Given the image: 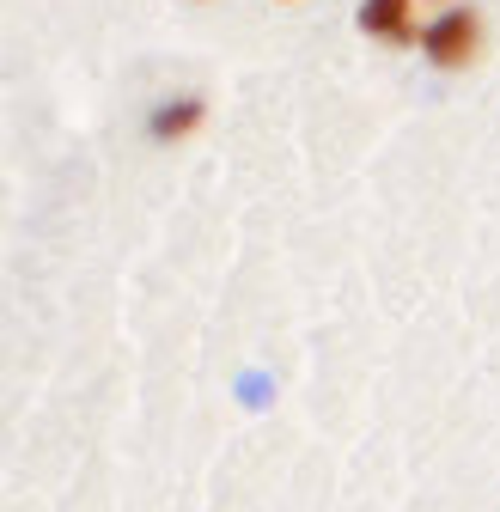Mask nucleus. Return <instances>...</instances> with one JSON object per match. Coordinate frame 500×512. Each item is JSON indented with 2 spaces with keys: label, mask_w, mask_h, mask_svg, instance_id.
<instances>
[{
  "label": "nucleus",
  "mask_w": 500,
  "mask_h": 512,
  "mask_svg": "<svg viewBox=\"0 0 500 512\" xmlns=\"http://www.w3.org/2000/svg\"><path fill=\"white\" fill-rule=\"evenodd\" d=\"M360 31L379 43H421L427 31L415 25V0H366L360 7Z\"/></svg>",
  "instance_id": "f03ea898"
},
{
  "label": "nucleus",
  "mask_w": 500,
  "mask_h": 512,
  "mask_svg": "<svg viewBox=\"0 0 500 512\" xmlns=\"http://www.w3.org/2000/svg\"><path fill=\"white\" fill-rule=\"evenodd\" d=\"M421 55L433 61V68H446V74L470 68V61L482 55V13H476V7H446L440 19L427 25Z\"/></svg>",
  "instance_id": "f257e3e1"
},
{
  "label": "nucleus",
  "mask_w": 500,
  "mask_h": 512,
  "mask_svg": "<svg viewBox=\"0 0 500 512\" xmlns=\"http://www.w3.org/2000/svg\"><path fill=\"white\" fill-rule=\"evenodd\" d=\"M202 122H208V98H196V92L190 98H171L165 110H153V141H165V147L171 141H190Z\"/></svg>",
  "instance_id": "7ed1b4c3"
},
{
  "label": "nucleus",
  "mask_w": 500,
  "mask_h": 512,
  "mask_svg": "<svg viewBox=\"0 0 500 512\" xmlns=\"http://www.w3.org/2000/svg\"><path fill=\"white\" fill-rule=\"evenodd\" d=\"M281 7H293V0H281Z\"/></svg>",
  "instance_id": "20e7f679"
}]
</instances>
